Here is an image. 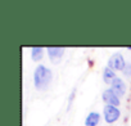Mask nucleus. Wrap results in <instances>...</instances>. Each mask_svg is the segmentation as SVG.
<instances>
[{
	"instance_id": "8",
	"label": "nucleus",
	"mask_w": 131,
	"mask_h": 126,
	"mask_svg": "<svg viewBox=\"0 0 131 126\" xmlns=\"http://www.w3.org/2000/svg\"><path fill=\"white\" fill-rule=\"evenodd\" d=\"M116 79V74L112 68H109L108 66L103 70V80L105 84H112V81Z\"/></svg>"
},
{
	"instance_id": "2",
	"label": "nucleus",
	"mask_w": 131,
	"mask_h": 126,
	"mask_svg": "<svg viewBox=\"0 0 131 126\" xmlns=\"http://www.w3.org/2000/svg\"><path fill=\"white\" fill-rule=\"evenodd\" d=\"M108 67L112 68L113 71L114 70H118V71H123L125 67H126V63H125V59H123V55L121 53H116L113 54L109 60H108Z\"/></svg>"
},
{
	"instance_id": "4",
	"label": "nucleus",
	"mask_w": 131,
	"mask_h": 126,
	"mask_svg": "<svg viewBox=\"0 0 131 126\" xmlns=\"http://www.w3.org/2000/svg\"><path fill=\"white\" fill-rule=\"evenodd\" d=\"M102 98L107 103V106H114V107L119 106V97L116 95L112 89H105L102 94Z\"/></svg>"
},
{
	"instance_id": "11",
	"label": "nucleus",
	"mask_w": 131,
	"mask_h": 126,
	"mask_svg": "<svg viewBox=\"0 0 131 126\" xmlns=\"http://www.w3.org/2000/svg\"><path fill=\"white\" fill-rule=\"evenodd\" d=\"M128 49H130V50H131V46H130V48H128Z\"/></svg>"
},
{
	"instance_id": "7",
	"label": "nucleus",
	"mask_w": 131,
	"mask_h": 126,
	"mask_svg": "<svg viewBox=\"0 0 131 126\" xmlns=\"http://www.w3.org/2000/svg\"><path fill=\"white\" fill-rule=\"evenodd\" d=\"M99 120H100V116L98 112H91L88 114L86 120H85V125L86 126H96L99 123Z\"/></svg>"
},
{
	"instance_id": "9",
	"label": "nucleus",
	"mask_w": 131,
	"mask_h": 126,
	"mask_svg": "<svg viewBox=\"0 0 131 126\" xmlns=\"http://www.w3.org/2000/svg\"><path fill=\"white\" fill-rule=\"evenodd\" d=\"M42 51H44L42 48H40V46H34V48L31 49V58H32V60H34V62L41 60V59H42V55H44Z\"/></svg>"
},
{
	"instance_id": "5",
	"label": "nucleus",
	"mask_w": 131,
	"mask_h": 126,
	"mask_svg": "<svg viewBox=\"0 0 131 126\" xmlns=\"http://www.w3.org/2000/svg\"><path fill=\"white\" fill-rule=\"evenodd\" d=\"M111 89H112L113 93H114L116 95H118V97H123L125 93H126V85H125V82H123L121 79H118V77H116V79L112 81Z\"/></svg>"
},
{
	"instance_id": "1",
	"label": "nucleus",
	"mask_w": 131,
	"mask_h": 126,
	"mask_svg": "<svg viewBox=\"0 0 131 126\" xmlns=\"http://www.w3.org/2000/svg\"><path fill=\"white\" fill-rule=\"evenodd\" d=\"M51 79H53V74L51 71L42 66V65H39L34 72V82H35V88L40 91H44L49 88L50 82H51Z\"/></svg>"
},
{
	"instance_id": "3",
	"label": "nucleus",
	"mask_w": 131,
	"mask_h": 126,
	"mask_svg": "<svg viewBox=\"0 0 131 126\" xmlns=\"http://www.w3.org/2000/svg\"><path fill=\"white\" fill-rule=\"evenodd\" d=\"M119 109L114 106H105L104 107V118L108 123H113L119 118Z\"/></svg>"
},
{
	"instance_id": "6",
	"label": "nucleus",
	"mask_w": 131,
	"mask_h": 126,
	"mask_svg": "<svg viewBox=\"0 0 131 126\" xmlns=\"http://www.w3.org/2000/svg\"><path fill=\"white\" fill-rule=\"evenodd\" d=\"M46 50H48L49 58H50L51 62H54V63H57V62L62 58V55H63V53H64V49H63V48H48Z\"/></svg>"
},
{
	"instance_id": "10",
	"label": "nucleus",
	"mask_w": 131,
	"mask_h": 126,
	"mask_svg": "<svg viewBox=\"0 0 131 126\" xmlns=\"http://www.w3.org/2000/svg\"><path fill=\"white\" fill-rule=\"evenodd\" d=\"M123 74L126 75V76H131V65H126V67H125V70H123Z\"/></svg>"
}]
</instances>
